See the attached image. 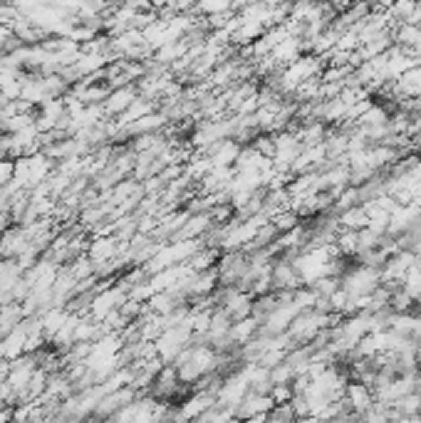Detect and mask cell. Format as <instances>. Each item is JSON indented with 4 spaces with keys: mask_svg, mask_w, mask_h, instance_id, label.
Masks as SVG:
<instances>
[{
    "mask_svg": "<svg viewBox=\"0 0 421 423\" xmlns=\"http://www.w3.org/2000/svg\"><path fill=\"white\" fill-rule=\"evenodd\" d=\"M137 85L134 87H122V90H114L109 92V97L105 99V104H102V109H105L107 119L112 117H122L124 112H127L129 107H132L134 102H137Z\"/></svg>",
    "mask_w": 421,
    "mask_h": 423,
    "instance_id": "obj_3",
    "label": "cell"
},
{
    "mask_svg": "<svg viewBox=\"0 0 421 423\" xmlns=\"http://www.w3.org/2000/svg\"><path fill=\"white\" fill-rule=\"evenodd\" d=\"M342 404H345V409L350 411V414L362 416L374 406V391L369 389V386L360 384V381H347Z\"/></svg>",
    "mask_w": 421,
    "mask_h": 423,
    "instance_id": "obj_1",
    "label": "cell"
},
{
    "mask_svg": "<svg viewBox=\"0 0 421 423\" xmlns=\"http://www.w3.org/2000/svg\"><path fill=\"white\" fill-rule=\"evenodd\" d=\"M273 406L275 404H273V399H270V394H256V391H251V394L236 406V419L238 421L261 419V416H268L270 411H273Z\"/></svg>",
    "mask_w": 421,
    "mask_h": 423,
    "instance_id": "obj_2",
    "label": "cell"
}]
</instances>
